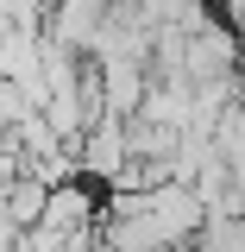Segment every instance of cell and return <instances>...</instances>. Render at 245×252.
Returning a JSON list of instances; mask_svg holds the SVG:
<instances>
[{
  "label": "cell",
  "mask_w": 245,
  "mask_h": 252,
  "mask_svg": "<svg viewBox=\"0 0 245 252\" xmlns=\"http://www.w3.org/2000/svg\"><path fill=\"white\" fill-rule=\"evenodd\" d=\"M6 177H13V164H6V152H0V183H6Z\"/></svg>",
  "instance_id": "obj_1"
}]
</instances>
